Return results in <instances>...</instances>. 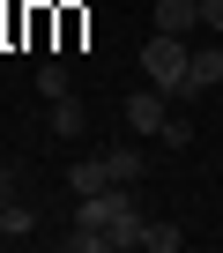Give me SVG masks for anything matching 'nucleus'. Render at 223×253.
Masks as SVG:
<instances>
[{
  "instance_id": "obj_1",
  "label": "nucleus",
  "mask_w": 223,
  "mask_h": 253,
  "mask_svg": "<svg viewBox=\"0 0 223 253\" xmlns=\"http://www.w3.org/2000/svg\"><path fill=\"white\" fill-rule=\"evenodd\" d=\"M186 67H193V52H186V38H171V30H156V38H149V52H142V75H149L156 89H171V97H186Z\"/></svg>"
},
{
  "instance_id": "obj_2",
  "label": "nucleus",
  "mask_w": 223,
  "mask_h": 253,
  "mask_svg": "<svg viewBox=\"0 0 223 253\" xmlns=\"http://www.w3.org/2000/svg\"><path fill=\"white\" fill-rule=\"evenodd\" d=\"M164 119H171V89H134L127 97V126H134V134H164Z\"/></svg>"
},
{
  "instance_id": "obj_3",
  "label": "nucleus",
  "mask_w": 223,
  "mask_h": 253,
  "mask_svg": "<svg viewBox=\"0 0 223 253\" xmlns=\"http://www.w3.org/2000/svg\"><path fill=\"white\" fill-rule=\"evenodd\" d=\"M201 23V0H156V30H171V38H186Z\"/></svg>"
},
{
  "instance_id": "obj_4",
  "label": "nucleus",
  "mask_w": 223,
  "mask_h": 253,
  "mask_svg": "<svg viewBox=\"0 0 223 253\" xmlns=\"http://www.w3.org/2000/svg\"><path fill=\"white\" fill-rule=\"evenodd\" d=\"M67 186H74V194H104V186H112V157H89V164H74V171H67Z\"/></svg>"
},
{
  "instance_id": "obj_5",
  "label": "nucleus",
  "mask_w": 223,
  "mask_h": 253,
  "mask_svg": "<svg viewBox=\"0 0 223 253\" xmlns=\"http://www.w3.org/2000/svg\"><path fill=\"white\" fill-rule=\"evenodd\" d=\"M223 82V52H193V67H186V97H201V89H216Z\"/></svg>"
},
{
  "instance_id": "obj_6",
  "label": "nucleus",
  "mask_w": 223,
  "mask_h": 253,
  "mask_svg": "<svg viewBox=\"0 0 223 253\" xmlns=\"http://www.w3.org/2000/svg\"><path fill=\"white\" fill-rule=\"evenodd\" d=\"M82 126H89V112H82L74 97H52V134H60V142H74Z\"/></svg>"
},
{
  "instance_id": "obj_7",
  "label": "nucleus",
  "mask_w": 223,
  "mask_h": 253,
  "mask_svg": "<svg viewBox=\"0 0 223 253\" xmlns=\"http://www.w3.org/2000/svg\"><path fill=\"white\" fill-rule=\"evenodd\" d=\"M0 231H8V238H23V231H37V209H15V201H0Z\"/></svg>"
},
{
  "instance_id": "obj_8",
  "label": "nucleus",
  "mask_w": 223,
  "mask_h": 253,
  "mask_svg": "<svg viewBox=\"0 0 223 253\" xmlns=\"http://www.w3.org/2000/svg\"><path fill=\"white\" fill-rule=\"evenodd\" d=\"M37 97H67V60H45L37 67Z\"/></svg>"
},
{
  "instance_id": "obj_9",
  "label": "nucleus",
  "mask_w": 223,
  "mask_h": 253,
  "mask_svg": "<svg viewBox=\"0 0 223 253\" xmlns=\"http://www.w3.org/2000/svg\"><path fill=\"white\" fill-rule=\"evenodd\" d=\"M179 238H186L179 223H149V231H142V246H149V253H179Z\"/></svg>"
},
{
  "instance_id": "obj_10",
  "label": "nucleus",
  "mask_w": 223,
  "mask_h": 253,
  "mask_svg": "<svg viewBox=\"0 0 223 253\" xmlns=\"http://www.w3.org/2000/svg\"><path fill=\"white\" fill-rule=\"evenodd\" d=\"M142 171H149V164H142L134 142H127V149H112V179H142Z\"/></svg>"
},
{
  "instance_id": "obj_11",
  "label": "nucleus",
  "mask_w": 223,
  "mask_h": 253,
  "mask_svg": "<svg viewBox=\"0 0 223 253\" xmlns=\"http://www.w3.org/2000/svg\"><path fill=\"white\" fill-rule=\"evenodd\" d=\"M156 142H164V149H186V142H193V119H179V112H171V119H164V134H156Z\"/></svg>"
},
{
  "instance_id": "obj_12",
  "label": "nucleus",
  "mask_w": 223,
  "mask_h": 253,
  "mask_svg": "<svg viewBox=\"0 0 223 253\" xmlns=\"http://www.w3.org/2000/svg\"><path fill=\"white\" fill-rule=\"evenodd\" d=\"M201 23H208V30H223V0H201Z\"/></svg>"
},
{
  "instance_id": "obj_13",
  "label": "nucleus",
  "mask_w": 223,
  "mask_h": 253,
  "mask_svg": "<svg viewBox=\"0 0 223 253\" xmlns=\"http://www.w3.org/2000/svg\"><path fill=\"white\" fill-rule=\"evenodd\" d=\"M0 201H8V179H0Z\"/></svg>"
}]
</instances>
